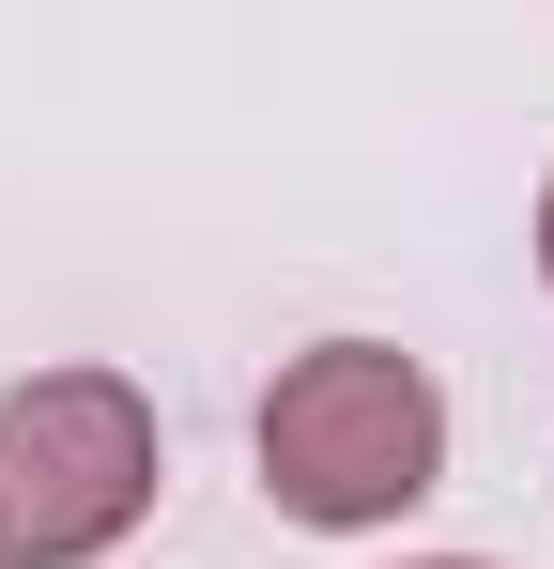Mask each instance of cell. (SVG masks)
<instances>
[{
	"label": "cell",
	"mask_w": 554,
	"mask_h": 569,
	"mask_svg": "<svg viewBox=\"0 0 554 569\" xmlns=\"http://www.w3.org/2000/svg\"><path fill=\"white\" fill-rule=\"evenodd\" d=\"M432 477H447V400H432L416 355L324 339V355H293V370L263 385V492L293 523L369 539V523H400Z\"/></svg>",
	"instance_id": "1"
},
{
	"label": "cell",
	"mask_w": 554,
	"mask_h": 569,
	"mask_svg": "<svg viewBox=\"0 0 554 569\" xmlns=\"http://www.w3.org/2000/svg\"><path fill=\"white\" fill-rule=\"evenodd\" d=\"M155 508V400L123 370L0 385V569H92Z\"/></svg>",
	"instance_id": "2"
},
{
	"label": "cell",
	"mask_w": 554,
	"mask_h": 569,
	"mask_svg": "<svg viewBox=\"0 0 554 569\" xmlns=\"http://www.w3.org/2000/svg\"><path fill=\"white\" fill-rule=\"evenodd\" d=\"M540 278H554V186H540Z\"/></svg>",
	"instance_id": "3"
},
{
	"label": "cell",
	"mask_w": 554,
	"mask_h": 569,
	"mask_svg": "<svg viewBox=\"0 0 554 569\" xmlns=\"http://www.w3.org/2000/svg\"><path fill=\"white\" fill-rule=\"evenodd\" d=\"M432 569H477V555H432Z\"/></svg>",
	"instance_id": "4"
}]
</instances>
